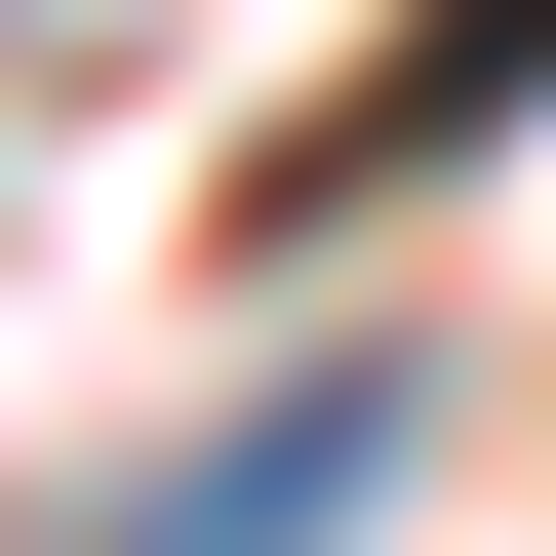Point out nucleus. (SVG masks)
<instances>
[{"mask_svg":"<svg viewBox=\"0 0 556 556\" xmlns=\"http://www.w3.org/2000/svg\"><path fill=\"white\" fill-rule=\"evenodd\" d=\"M477 119H556V0H397V40L278 119L239 199H278V239H358V199H397V160H477Z\"/></svg>","mask_w":556,"mask_h":556,"instance_id":"1","label":"nucleus"},{"mask_svg":"<svg viewBox=\"0 0 556 556\" xmlns=\"http://www.w3.org/2000/svg\"><path fill=\"white\" fill-rule=\"evenodd\" d=\"M397 438H438V397H397V358H318L278 438H199V477H160L119 556H358V517H397Z\"/></svg>","mask_w":556,"mask_h":556,"instance_id":"2","label":"nucleus"}]
</instances>
